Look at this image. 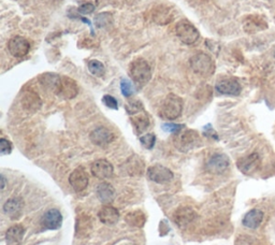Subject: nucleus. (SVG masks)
<instances>
[{"label":"nucleus","mask_w":275,"mask_h":245,"mask_svg":"<svg viewBox=\"0 0 275 245\" xmlns=\"http://www.w3.org/2000/svg\"><path fill=\"white\" fill-rule=\"evenodd\" d=\"M140 142L145 148L152 149L154 147V145H155V142H156L155 134H153V133L144 134V136L140 137Z\"/></svg>","instance_id":"473e14b6"},{"label":"nucleus","mask_w":275,"mask_h":245,"mask_svg":"<svg viewBox=\"0 0 275 245\" xmlns=\"http://www.w3.org/2000/svg\"><path fill=\"white\" fill-rule=\"evenodd\" d=\"M102 102L109 109H113V110H117L118 109V102H117V100L114 97L110 96V95H106V96H103Z\"/></svg>","instance_id":"c9c22d12"},{"label":"nucleus","mask_w":275,"mask_h":245,"mask_svg":"<svg viewBox=\"0 0 275 245\" xmlns=\"http://www.w3.org/2000/svg\"><path fill=\"white\" fill-rule=\"evenodd\" d=\"M2 189H5L6 187V179H5V176H2Z\"/></svg>","instance_id":"58836bf2"},{"label":"nucleus","mask_w":275,"mask_h":245,"mask_svg":"<svg viewBox=\"0 0 275 245\" xmlns=\"http://www.w3.org/2000/svg\"><path fill=\"white\" fill-rule=\"evenodd\" d=\"M190 67L193 72L201 76H210L214 73L215 64L205 53H198L190 58Z\"/></svg>","instance_id":"20e7f679"},{"label":"nucleus","mask_w":275,"mask_h":245,"mask_svg":"<svg viewBox=\"0 0 275 245\" xmlns=\"http://www.w3.org/2000/svg\"><path fill=\"white\" fill-rule=\"evenodd\" d=\"M197 217V213L190 207H182L177 209L173 214L174 223L179 227L188 226Z\"/></svg>","instance_id":"ddd939ff"},{"label":"nucleus","mask_w":275,"mask_h":245,"mask_svg":"<svg viewBox=\"0 0 275 245\" xmlns=\"http://www.w3.org/2000/svg\"><path fill=\"white\" fill-rule=\"evenodd\" d=\"M126 110L127 113L131 116L141 111H144V108L143 105L141 104V101H131L126 105Z\"/></svg>","instance_id":"2f4dec72"},{"label":"nucleus","mask_w":275,"mask_h":245,"mask_svg":"<svg viewBox=\"0 0 275 245\" xmlns=\"http://www.w3.org/2000/svg\"><path fill=\"white\" fill-rule=\"evenodd\" d=\"M215 89L220 94L229 96H239L242 91L241 85L236 78H225L216 84Z\"/></svg>","instance_id":"2eb2a0df"},{"label":"nucleus","mask_w":275,"mask_h":245,"mask_svg":"<svg viewBox=\"0 0 275 245\" xmlns=\"http://www.w3.org/2000/svg\"><path fill=\"white\" fill-rule=\"evenodd\" d=\"M268 28V23L261 15H249L244 22V30L247 34H256Z\"/></svg>","instance_id":"a211bd4d"},{"label":"nucleus","mask_w":275,"mask_h":245,"mask_svg":"<svg viewBox=\"0 0 275 245\" xmlns=\"http://www.w3.org/2000/svg\"><path fill=\"white\" fill-rule=\"evenodd\" d=\"M95 11V6L91 3H87V4H83L81 5L79 7V12L82 13V14H91Z\"/></svg>","instance_id":"4c0bfd02"},{"label":"nucleus","mask_w":275,"mask_h":245,"mask_svg":"<svg viewBox=\"0 0 275 245\" xmlns=\"http://www.w3.org/2000/svg\"><path fill=\"white\" fill-rule=\"evenodd\" d=\"M129 73H130L132 81L139 86L148 84L152 77V70L149 62L142 58L134 59L131 62L129 67Z\"/></svg>","instance_id":"7ed1b4c3"},{"label":"nucleus","mask_w":275,"mask_h":245,"mask_svg":"<svg viewBox=\"0 0 275 245\" xmlns=\"http://www.w3.org/2000/svg\"><path fill=\"white\" fill-rule=\"evenodd\" d=\"M93 176L104 180L112 178L113 173H114V168H113L112 164L107 159H98L92 164L91 167Z\"/></svg>","instance_id":"1a4fd4ad"},{"label":"nucleus","mask_w":275,"mask_h":245,"mask_svg":"<svg viewBox=\"0 0 275 245\" xmlns=\"http://www.w3.org/2000/svg\"><path fill=\"white\" fill-rule=\"evenodd\" d=\"M130 121H131V124H132V126L135 129V132L138 134H141L142 132H144L150 126V118H149L148 114L145 113L144 111H141L134 115H131Z\"/></svg>","instance_id":"a878e982"},{"label":"nucleus","mask_w":275,"mask_h":245,"mask_svg":"<svg viewBox=\"0 0 275 245\" xmlns=\"http://www.w3.org/2000/svg\"><path fill=\"white\" fill-rule=\"evenodd\" d=\"M260 166V156L257 153H253L246 157L241 158L238 161V168L245 173V175H250L256 171Z\"/></svg>","instance_id":"f3484780"},{"label":"nucleus","mask_w":275,"mask_h":245,"mask_svg":"<svg viewBox=\"0 0 275 245\" xmlns=\"http://www.w3.org/2000/svg\"><path fill=\"white\" fill-rule=\"evenodd\" d=\"M148 178L158 184H164L173 179V172L161 165L152 166L148 169Z\"/></svg>","instance_id":"6e6552de"},{"label":"nucleus","mask_w":275,"mask_h":245,"mask_svg":"<svg viewBox=\"0 0 275 245\" xmlns=\"http://www.w3.org/2000/svg\"><path fill=\"white\" fill-rule=\"evenodd\" d=\"M183 111V99L174 94H169L159 110L160 117L168 121L176 120Z\"/></svg>","instance_id":"f03ea898"},{"label":"nucleus","mask_w":275,"mask_h":245,"mask_svg":"<svg viewBox=\"0 0 275 245\" xmlns=\"http://www.w3.org/2000/svg\"><path fill=\"white\" fill-rule=\"evenodd\" d=\"M88 70L91 71L93 75L101 77L104 75V66L101 61L93 59L88 61Z\"/></svg>","instance_id":"c756f323"},{"label":"nucleus","mask_w":275,"mask_h":245,"mask_svg":"<svg viewBox=\"0 0 275 245\" xmlns=\"http://www.w3.org/2000/svg\"><path fill=\"white\" fill-rule=\"evenodd\" d=\"M8 50H9L12 56L22 58L28 54L30 50V43L27 39L21 36H15L8 42Z\"/></svg>","instance_id":"0eeeda50"},{"label":"nucleus","mask_w":275,"mask_h":245,"mask_svg":"<svg viewBox=\"0 0 275 245\" xmlns=\"http://www.w3.org/2000/svg\"><path fill=\"white\" fill-rule=\"evenodd\" d=\"M0 152L2 155H8L12 152V143L5 138L0 139Z\"/></svg>","instance_id":"f704fd0d"},{"label":"nucleus","mask_w":275,"mask_h":245,"mask_svg":"<svg viewBox=\"0 0 275 245\" xmlns=\"http://www.w3.org/2000/svg\"><path fill=\"white\" fill-rule=\"evenodd\" d=\"M173 142L174 146L183 153L189 152L191 149L199 147L202 144L199 133L192 129H187L176 133Z\"/></svg>","instance_id":"f257e3e1"},{"label":"nucleus","mask_w":275,"mask_h":245,"mask_svg":"<svg viewBox=\"0 0 275 245\" xmlns=\"http://www.w3.org/2000/svg\"><path fill=\"white\" fill-rule=\"evenodd\" d=\"M127 165H128L127 171H128L129 175H131V176H141L142 175L143 169H144V165L139 157L134 156V157L130 158V159L127 161Z\"/></svg>","instance_id":"c85d7f7f"},{"label":"nucleus","mask_w":275,"mask_h":245,"mask_svg":"<svg viewBox=\"0 0 275 245\" xmlns=\"http://www.w3.org/2000/svg\"><path fill=\"white\" fill-rule=\"evenodd\" d=\"M274 57H275V52H274Z\"/></svg>","instance_id":"a19ab883"},{"label":"nucleus","mask_w":275,"mask_h":245,"mask_svg":"<svg viewBox=\"0 0 275 245\" xmlns=\"http://www.w3.org/2000/svg\"><path fill=\"white\" fill-rule=\"evenodd\" d=\"M229 165L230 161L227 155L217 153L209 158L205 165V168L209 172L213 173V175H222V173H224L229 168Z\"/></svg>","instance_id":"423d86ee"},{"label":"nucleus","mask_w":275,"mask_h":245,"mask_svg":"<svg viewBox=\"0 0 275 245\" xmlns=\"http://www.w3.org/2000/svg\"><path fill=\"white\" fill-rule=\"evenodd\" d=\"M98 217L104 225H115L119 219V212L112 205H104L100 209Z\"/></svg>","instance_id":"412c9836"},{"label":"nucleus","mask_w":275,"mask_h":245,"mask_svg":"<svg viewBox=\"0 0 275 245\" xmlns=\"http://www.w3.org/2000/svg\"><path fill=\"white\" fill-rule=\"evenodd\" d=\"M93 229V220L85 213H82L79 216H77L76 223V234L77 238H85Z\"/></svg>","instance_id":"aec40b11"},{"label":"nucleus","mask_w":275,"mask_h":245,"mask_svg":"<svg viewBox=\"0 0 275 245\" xmlns=\"http://www.w3.org/2000/svg\"><path fill=\"white\" fill-rule=\"evenodd\" d=\"M96 194H97V197H98V199L104 204L111 203L115 198L114 187H113L110 183H107V182H103V183L97 186Z\"/></svg>","instance_id":"4be33fe9"},{"label":"nucleus","mask_w":275,"mask_h":245,"mask_svg":"<svg viewBox=\"0 0 275 245\" xmlns=\"http://www.w3.org/2000/svg\"><path fill=\"white\" fill-rule=\"evenodd\" d=\"M91 141L98 146H107L114 140V134L106 127H98L91 132Z\"/></svg>","instance_id":"4468645a"},{"label":"nucleus","mask_w":275,"mask_h":245,"mask_svg":"<svg viewBox=\"0 0 275 245\" xmlns=\"http://www.w3.org/2000/svg\"><path fill=\"white\" fill-rule=\"evenodd\" d=\"M41 224L48 230H57L62 225V215L57 209H51L44 213Z\"/></svg>","instance_id":"9d476101"},{"label":"nucleus","mask_w":275,"mask_h":245,"mask_svg":"<svg viewBox=\"0 0 275 245\" xmlns=\"http://www.w3.org/2000/svg\"><path fill=\"white\" fill-rule=\"evenodd\" d=\"M263 220V213L260 210H250L243 217V225L249 229H256L259 227Z\"/></svg>","instance_id":"b1692460"},{"label":"nucleus","mask_w":275,"mask_h":245,"mask_svg":"<svg viewBox=\"0 0 275 245\" xmlns=\"http://www.w3.org/2000/svg\"><path fill=\"white\" fill-rule=\"evenodd\" d=\"M24 201L20 197H13L4 204L5 214L11 219H18L23 213Z\"/></svg>","instance_id":"dca6fc26"},{"label":"nucleus","mask_w":275,"mask_h":245,"mask_svg":"<svg viewBox=\"0 0 275 245\" xmlns=\"http://www.w3.org/2000/svg\"><path fill=\"white\" fill-rule=\"evenodd\" d=\"M175 33L180 40L187 45L195 44L200 37L199 30L187 20H182L177 23Z\"/></svg>","instance_id":"39448f33"},{"label":"nucleus","mask_w":275,"mask_h":245,"mask_svg":"<svg viewBox=\"0 0 275 245\" xmlns=\"http://www.w3.org/2000/svg\"><path fill=\"white\" fill-rule=\"evenodd\" d=\"M153 21L158 25H167L173 21L172 11L164 6L155 8L153 11Z\"/></svg>","instance_id":"5701e85b"},{"label":"nucleus","mask_w":275,"mask_h":245,"mask_svg":"<svg viewBox=\"0 0 275 245\" xmlns=\"http://www.w3.org/2000/svg\"><path fill=\"white\" fill-rule=\"evenodd\" d=\"M69 183L77 193H81L86 189L88 185V176L84 168H77L69 177Z\"/></svg>","instance_id":"f8f14e48"},{"label":"nucleus","mask_w":275,"mask_h":245,"mask_svg":"<svg viewBox=\"0 0 275 245\" xmlns=\"http://www.w3.org/2000/svg\"><path fill=\"white\" fill-rule=\"evenodd\" d=\"M126 223L132 227L141 228L144 226L145 222H147V216H145L142 211H133L128 213L125 217Z\"/></svg>","instance_id":"cd10ccee"},{"label":"nucleus","mask_w":275,"mask_h":245,"mask_svg":"<svg viewBox=\"0 0 275 245\" xmlns=\"http://www.w3.org/2000/svg\"><path fill=\"white\" fill-rule=\"evenodd\" d=\"M120 91H122L125 97H130L134 93L133 85L128 80H126V78H124V80H122V82H120Z\"/></svg>","instance_id":"72a5a7b5"},{"label":"nucleus","mask_w":275,"mask_h":245,"mask_svg":"<svg viewBox=\"0 0 275 245\" xmlns=\"http://www.w3.org/2000/svg\"><path fill=\"white\" fill-rule=\"evenodd\" d=\"M24 233H25V229L22 225H14L8 229L6 240L9 244H19L23 240Z\"/></svg>","instance_id":"bb28decb"},{"label":"nucleus","mask_w":275,"mask_h":245,"mask_svg":"<svg viewBox=\"0 0 275 245\" xmlns=\"http://www.w3.org/2000/svg\"><path fill=\"white\" fill-rule=\"evenodd\" d=\"M126 245H134V244H126Z\"/></svg>","instance_id":"ea45409f"},{"label":"nucleus","mask_w":275,"mask_h":245,"mask_svg":"<svg viewBox=\"0 0 275 245\" xmlns=\"http://www.w3.org/2000/svg\"><path fill=\"white\" fill-rule=\"evenodd\" d=\"M185 128V125H180V124H164L163 125V129L168 131V132H172V133H179L180 131Z\"/></svg>","instance_id":"e433bc0d"},{"label":"nucleus","mask_w":275,"mask_h":245,"mask_svg":"<svg viewBox=\"0 0 275 245\" xmlns=\"http://www.w3.org/2000/svg\"><path fill=\"white\" fill-rule=\"evenodd\" d=\"M95 22H96L97 27H99V28L106 27V26L110 25V24L112 23V15L110 13H108V12L100 13L96 17Z\"/></svg>","instance_id":"7c9ffc66"},{"label":"nucleus","mask_w":275,"mask_h":245,"mask_svg":"<svg viewBox=\"0 0 275 245\" xmlns=\"http://www.w3.org/2000/svg\"><path fill=\"white\" fill-rule=\"evenodd\" d=\"M78 93L79 88L76 81L68 76H61L59 88L56 95H58L59 97H62L64 99H72L77 96Z\"/></svg>","instance_id":"9b49d317"},{"label":"nucleus","mask_w":275,"mask_h":245,"mask_svg":"<svg viewBox=\"0 0 275 245\" xmlns=\"http://www.w3.org/2000/svg\"><path fill=\"white\" fill-rule=\"evenodd\" d=\"M42 101L39 95L34 91H26L22 96V106L29 112H36L41 108Z\"/></svg>","instance_id":"6ab92c4d"},{"label":"nucleus","mask_w":275,"mask_h":245,"mask_svg":"<svg viewBox=\"0 0 275 245\" xmlns=\"http://www.w3.org/2000/svg\"><path fill=\"white\" fill-rule=\"evenodd\" d=\"M60 80H61L60 75L55 74V73H50V72L43 73L39 76V81L42 84V86H44V88L48 91L54 92L55 94L58 91Z\"/></svg>","instance_id":"393cba45"}]
</instances>
